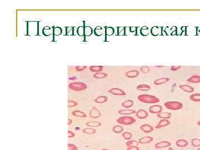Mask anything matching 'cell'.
<instances>
[{
    "label": "cell",
    "mask_w": 200,
    "mask_h": 150,
    "mask_svg": "<svg viewBox=\"0 0 200 150\" xmlns=\"http://www.w3.org/2000/svg\"><path fill=\"white\" fill-rule=\"evenodd\" d=\"M100 150H109L108 149H106V148H103V149H100Z\"/></svg>",
    "instance_id": "94428289"
},
{
    "label": "cell",
    "mask_w": 200,
    "mask_h": 150,
    "mask_svg": "<svg viewBox=\"0 0 200 150\" xmlns=\"http://www.w3.org/2000/svg\"><path fill=\"white\" fill-rule=\"evenodd\" d=\"M137 98L139 101L145 103H156L159 102V99L156 96L147 94L139 95Z\"/></svg>",
    "instance_id": "6da1fadb"
},
{
    "label": "cell",
    "mask_w": 200,
    "mask_h": 150,
    "mask_svg": "<svg viewBox=\"0 0 200 150\" xmlns=\"http://www.w3.org/2000/svg\"><path fill=\"white\" fill-rule=\"evenodd\" d=\"M169 81V78L168 77H162V78H159L158 79H156L155 80L154 82H153V83L155 85H161L162 84H164V83L167 82Z\"/></svg>",
    "instance_id": "5bb4252c"
},
{
    "label": "cell",
    "mask_w": 200,
    "mask_h": 150,
    "mask_svg": "<svg viewBox=\"0 0 200 150\" xmlns=\"http://www.w3.org/2000/svg\"><path fill=\"white\" fill-rule=\"evenodd\" d=\"M139 75V72L138 71V70L136 69H133L131 70V71H129L125 73V75L126 77H127L128 78H135L136 77H137Z\"/></svg>",
    "instance_id": "7c38bea8"
},
{
    "label": "cell",
    "mask_w": 200,
    "mask_h": 150,
    "mask_svg": "<svg viewBox=\"0 0 200 150\" xmlns=\"http://www.w3.org/2000/svg\"><path fill=\"white\" fill-rule=\"evenodd\" d=\"M149 112L153 114H158L162 112V107L161 105H153L149 107Z\"/></svg>",
    "instance_id": "52a82bcc"
},
{
    "label": "cell",
    "mask_w": 200,
    "mask_h": 150,
    "mask_svg": "<svg viewBox=\"0 0 200 150\" xmlns=\"http://www.w3.org/2000/svg\"><path fill=\"white\" fill-rule=\"evenodd\" d=\"M181 66H172L171 67H170V69H171L172 71H177L179 68H181Z\"/></svg>",
    "instance_id": "681fc988"
},
{
    "label": "cell",
    "mask_w": 200,
    "mask_h": 150,
    "mask_svg": "<svg viewBox=\"0 0 200 150\" xmlns=\"http://www.w3.org/2000/svg\"><path fill=\"white\" fill-rule=\"evenodd\" d=\"M108 101L107 97L105 96H99L95 99V102L97 103H103Z\"/></svg>",
    "instance_id": "44dd1931"
},
{
    "label": "cell",
    "mask_w": 200,
    "mask_h": 150,
    "mask_svg": "<svg viewBox=\"0 0 200 150\" xmlns=\"http://www.w3.org/2000/svg\"><path fill=\"white\" fill-rule=\"evenodd\" d=\"M153 138L152 137H150V136H145V137H142L138 139V142L139 143H141V144H146V143H149L150 142H151L153 141Z\"/></svg>",
    "instance_id": "4fadbf2b"
},
{
    "label": "cell",
    "mask_w": 200,
    "mask_h": 150,
    "mask_svg": "<svg viewBox=\"0 0 200 150\" xmlns=\"http://www.w3.org/2000/svg\"><path fill=\"white\" fill-rule=\"evenodd\" d=\"M105 34L106 36H111L114 34L115 29L112 27H105Z\"/></svg>",
    "instance_id": "8d00e7d4"
},
{
    "label": "cell",
    "mask_w": 200,
    "mask_h": 150,
    "mask_svg": "<svg viewBox=\"0 0 200 150\" xmlns=\"http://www.w3.org/2000/svg\"><path fill=\"white\" fill-rule=\"evenodd\" d=\"M116 121L120 125L128 126L131 125L133 124V123H135L136 121V120L134 117H133L132 116H125L120 117H119L117 119Z\"/></svg>",
    "instance_id": "3957f363"
},
{
    "label": "cell",
    "mask_w": 200,
    "mask_h": 150,
    "mask_svg": "<svg viewBox=\"0 0 200 150\" xmlns=\"http://www.w3.org/2000/svg\"><path fill=\"white\" fill-rule=\"evenodd\" d=\"M93 33L96 36H101L103 35V29L102 27L97 26L93 30Z\"/></svg>",
    "instance_id": "83f0119b"
},
{
    "label": "cell",
    "mask_w": 200,
    "mask_h": 150,
    "mask_svg": "<svg viewBox=\"0 0 200 150\" xmlns=\"http://www.w3.org/2000/svg\"><path fill=\"white\" fill-rule=\"evenodd\" d=\"M109 93L116 96H125L126 93L123 90L118 88H112L108 90V91Z\"/></svg>",
    "instance_id": "8992f818"
},
{
    "label": "cell",
    "mask_w": 200,
    "mask_h": 150,
    "mask_svg": "<svg viewBox=\"0 0 200 150\" xmlns=\"http://www.w3.org/2000/svg\"><path fill=\"white\" fill-rule=\"evenodd\" d=\"M170 35H177V27L176 26H173L170 29L169 31Z\"/></svg>",
    "instance_id": "7bdbcfd3"
},
{
    "label": "cell",
    "mask_w": 200,
    "mask_h": 150,
    "mask_svg": "<svg viewBox=\"0 0 200 150\" xmlns=\"http://www.w3.org/2000/svg\"><path fill=\"white\" fill-rule=\"evenodd\" d=\"M133 104H134V102H133L131 99H129V100H127V101H126L122 102L121 106L125 108H128L131 107L133 105Z\"/></svg>",
    "instance_id": "4316f807"
},
{
    "label": "cell",
    "mask_w": 200,
    "mask_h": 150,
    "mask_svg": "<svg viewBox=\"0 0 200 150\" xmlns=\"http://www.w3.org/2000/svg\"><path fill=\"white\" fill-rule=\"evenodd\" d=\"M53 28V35L55 36H59L62 34V29L59 27H52Z\"/></svg>",
    "instance_id": "f1b7e54d"
},
{
    "label": "cell",
    "mask_w": 200,
    "mask_h": 150,
    "mask_svg": "<svg viewBox=\"0 0 200 150\" xmlns=\"http://www.w3.org/2000/svg\"><path fill=\"white\" fill-rule=\"evenodd\" d=\"M127 150H139V148L138 146H129L127 147L126 149Z\"/></svg>",
    "instance_id": "816d5d0a"
},
{
    "label": "cell",
    "mask_w": 200,
    "mask_h": 150,
    "mask_svg": "<svg viewBox=\"0 0 200 150\" xmlns=\"http://www.w3.org/2000/svg\"><path fill=\"white\" fill-rule=\"evenodd\" d=\"M140 71L143 73H147L149 72L150 69L149 68V67L147 66H143L140 68Z\"/></svg>",
    "instance_id": "ee69618b"
},
{
    "label": "cell",
    "mask_w": 200,
    "mask_h": 150,
    "mask_svg": "<svg viewBox=\"0 0 200 150\" xmlns=\"http://www.w3.org/2000/svg\"><path fill=\"white\" fill-rule=\"evenodd\" d=\"M170 123L171 122H170V121L168 119H162L161 120H160V121L158 123V124L155 126V128L157 129H158L162 127H165L168 126L170 124Z\"/></svg>",
    "instance_id": "30bf717a"
},
{
    "label": "cell",
    "mask_w": 200,
    "mask_h": 150,
    "mask_svg": "<svg viewBox=\"0 0 200 150\" xmlns=\"http://www.w3.org/2000/svg\"><path fill=\"white\" fill-rule=\"evenodd\" d=\"M75 136V134L74 133L71 131H68V138L74 137Z\"/></svg>",
    "instance_id": "f5cc1de1"
},
{
    "label": "cell",
    "mask_w": 200,
    "mask_h": 150,
    "mask_svg": "<svg viewBox=\"0 0 200 150\" xmlns=\"http://www.w3.org/2000/svg\"><path fill=\"white\" fill-rule=\"evenodd\" d=\"M199 31H200V28H199Z\"/></svg>",
    "instance_id": "be15d7a7"
},
{
    "label": "cell",
    "mask_w": 200,
    "mask_h": 150,
    "mask_svg": "<svg viewBox=\"0 0 200 150\" xmlns=\"http://www.w3.org/2000/svg\"><path fill=\"white\" fill-rule=\"evenodd\" d=\"M86 126L89 127H99L100 126L102 125V123L99 122L98 121H88L87 122H86Z\"/></svg>",
    "instance_id": "ffe728a7"
},
{
    "label": "cell",
    "mask_w": 200,
    "mask_h": 150,
    "mask_svg": "<svg viewBox=\"0 0 200 150\" xmlns=\"http://www.w3.org/2000/svg\"><path fill=\"white\" fill-rule=\"evenodd\" d=\"M189 99L193 102H200V93H194L189 96Z\"/></svg>",
    "instance_id": "1f68e13d"
},
{
    "label": "cell",
    "mask_w": 200,
    "mask_h": 150,
    "mask_svg": "<svg viewBox=\"0 0 200 150\" xmlns=\"http://www.w3.org/2000/svg\"><path fill=\"white\" fill-rule=\"evenodd\" d=\"M107 76V74L106 73L103 72H96L94 75H93V77L97 79H102L104 78Z\"/></svg>",
    "instance_id": "e575fe53"
},
{
    "label": "cell",
    "mask_w": 200,
    "mask_h": 150,
    "mask_svg": "<svg viewBox=\"0 0 200 150\" xmlns=\"http://www.w3.org/2000/svg\"><path fill=\"white\" fill-rule=\"evenodd\" d=\"M68 87L73 91L76 92H79L86 90L87 88V86L86 83L81 82H75L70 83L68 85Z\"/></svg>",
    "instance_id": "7a4b0ae2"
},
{
    "label": "cell",
    "mask_w": 200,
    "mask_h": 150,
    "mask_svg": "<svg viewBox=\"0 0 200 150\" xmlns=\"http://www.w3.org/2000/svg\"><path fill=\"white\" fill-rule=\"evenodd\" d=\"M197 150H200V147H199V148H198V149H197Z\"/></svg>",
    "instance_id": "6125c7cd"
},
{
    "label": "cell",
    "mask_w": 200,
    "mask_h": 150,
    "mask_svg": "<svg viewBox=\"0 0 200 150\" xmlns=\"http://www.w3.org/2000/svg\"><path fill=\"white\" fill-rule=\"evenodd\" d=\"M74 27H66V35L67 36H73L74 35Z\"/></svg>",
    "instance_id": "d590c367"
},
{
    "label": "cell",
    "mask_w": 200,
    "mask_h": 150,
    "mask_svg": "<svg viewBox=\"0 0 200 150\" xmlns=\"http://www.w3.org/2000/svg\"><path fill=\"white\" fill-rule=\"evenodd\" d=\"M196 35H200V31H199V27H196Z\"/></svg>",
    "instance_id": "11a10c76"
},
{
    "label": "cell",
    "mask_w": 200,
    "mask_h": 150,
    "mask_svg": "<svg viewBox=\"0 0 200 150\" xmlns=\"http://www.w3.org/2000/svg\"><path fill=\"white\" fill-rule=\"evenodd\" d=\"M187 81L190 83H200V76L193 75L187 79Z\"/></svg>",
    "instance_id": "ac0fdd59"
},
{
    "label": "cell",
    "mask_w": 200,
    "mask_h": 150,
    "mask_svg": "<svg viewBox=\"0 0 200 150\" xmlns=\"http://www.w3.org/2000/svg\"><path fill=\"white\" fill-rule=\"evenodd\" d=\"M137 27H130L129 28V31L131 32H134L136 31L135 35H137Z\"/></svg>",
    "instance_id": "f907efd6"
},
{
    "label": "cell",
    "mask_w": 200,
    "mask_h": 150,
    "mask_svg": "<svg viewBox=\"0 0 200 150\" xmlns=\"http://www.w3.org/2000/svg\"><path fill=\"white\" fill-rule=\"evenodd\" d=\"M53 31L51 29V27L48 26L44 27L42 29V33L43 35L45 36H49V35H51Z\"/></svg>",
    "instance_id": "603a6c76"
},
{
    "label": "cell",
    "mask_w": 200,
    "mask_h": 150,
    "mask_svg": "<svg viewBox=\"0 0 200 150\" xmlns=\"http://www.w3.org/2000/svg\"><path fill=\"white\" fill-rule=\"evenodd\" d=\"M171 113L169 112H161L158 113L157 115V116L158 117V118H163V119H169L171 117Z\"/></svg>",
    "instance_id": "7402d4cb"
},
{
    "label": "cell",
    "mask_w": 200,
    "mask_h": 150,
    "mask_svg": "<svg viewBox=\"0 0 200 150\" xmlns=\"http://www.w3.org/2000/svg\"><path fill=\"white\" fill-rule=\"evenodd\" d=\"M136 111L134 109H120L118 110V113L122 115H129L136 113Z\"/></svg>",
    "instance_id": "2e32d148"
},
{
    "label": "cell",
    "mask_w": 200,
    "mask_h": 150,
    "mask_svg": "<svg viewBox=\"0 0 200 150\" xmlns=\"http://www.w3.org/2000/svg\"><path fill=\"white\" fill-rule=\"evenodd\" d=\"M122 137L126 140H129L131 139L132 137V134L131 133L128 132H123L122 134Z\"/></svg>",
    "instance_id": "60d3db41"
},
{
    "label": "cell",
    "mask_w": 200,
    "mask_h": 150,
    "mask_svg": "<svg viewBox=\"0 0 200 150\" xmlns=\"http://www.w3.org/2000/svg\"><path fill=\"white\" fill-rule=\"evenodd\" d=\"M191 145L193 147H199L200 146V139L193 138L191 139Z\"/></svg>",
    "instance_id": "b9f144b4"
},
{
    "label": "cell",
    "mask_w": 200,
    "mask_h": 150,
    "mask_svg": "<svg viewBox=\"0 0 200 150\" xmlns=\"http://www.w3.org/2000/svg\"><path fill=\"white\" fill-rule=\"evenodd\" d=\"M136 88L137 90H139V91H149V90L151 89V87H150L148 85L142 84V85H138L136 87Z\"/></svg>",
    "instance_id": "d4e9b609"
},
{
    "label": "cell",
    "mask_w": 200,
    "mask_h": 150,
    "mask_svg": "<svg viewBox=\"0 0 200 150\" xmlns=\"http://www.w3.org/2000/svg\"><path fill=\"white\" fill-rule=\"evenodd\" d=\"M171 146V143L167 141H163L157 142L156 143L155 145V147L157 149L158 148H166L168 147Z\"/></svg>",
    "instance_id": "9c48e42d"
},
{
    "label": "cell",
    "mask_w": 200,
    "mask_h": 150,
    "mask_svg": "<svg viewBox=\"0 0 200 150\" xmlns=\"http://www.w3.org/2000/svg\"><path fill=\"white\" fill-rule=\"evenodd\" d=\"M117 35H126V27H118Z\"/></svg>",
    "instance_id": "ab89813d"
},
{
    "label": "cell",
    "mask_w": 200,
    "mask_h": 150,
    "mask_svg": "<svg viewBox=\"0 0 200 150\" xmlns=\"http://www.w3.org/2000/svg\"><path fill=\"white\" fill-rule=\"evenodd\" d=\"M82 132L88 135H93L96 133V129L93 128H85L82 129Z\"/></svg>",
    "instance_id": "d6a6232c"
},
{
    "label": "cell",
    "mask_w": 200,
    "mask_h": 150,
    "mask_svg": "<svg viewBox=\"0 0 200 150\" xmlns=\"http://www.w3.org/2000/svg\"><path fill=\"white\" fill-rule=\"evenodd\" d=\"M136 116L139 119H145L148 116V113L146 110L140 109L136 112Z\"/></svg>",
    "instance_id": "ba28073f"
},
{
    "label": "cell",
    "mask_w": 200,
    "mask_h": 150,
    "mask_svg": "<svg viewBox=\"0 0 200 150\" xmlns=\"http://www.w3.org/2000/svg\"><path fill=\"white\" fill-rule=\"evenodd\" d=\"M78 105V103L72 100H68V107H73Z\"/></svg>",
    "instance_id": "f6af8a7d"
},
{
    "label": "cell",
    "mask_w": 200,
    "mask_h": 150,
    "mask_svg": "<svg viewBox=\"0 0 200 150\" xmlns=\"http://www.w3.org/2000/svg\"><path fill=\"white\" fill-rule=\"evenodd\" d=\"M187 26L181 27V29L182 32L181 33V35H187Z\"/></svg>",
    "instance_id": "c3c4849f"
},
{
    "label": "cell",
    "mask_w": 200,
    "mask_h": 150,
    "mask_svg": "<svg viewBox=\"0 0 200 150\" xmlns=\"http://www.w3.org/2000/svg\"><path fill=\"white\" fill-rule=\"evenodd\" d=\"M89 116L92 118H98L101 116V112L96 107H93L89 112Z\"/></svg>",
    "instance_id": "5b68a950"
},
{
    "label": "cell",
    "mask_w": 200,
    "mask_h": 150,
    "mask_svg": "<svg viewBox=\"0 0 200 150\" xmlns=\"http://www.w3.org/2000/svg\"><path fill=\"white\" fill-rule=\"evenodd\" d=\"M163 28H164V27H161V35H161V36L167 35V33L165 31V30L163 29Z\"/></svg>",
    "instance_id": "db71d44e"
},
{
    "label": "cell",
    "mask_w": 200,
    "mask_h": 150,
    "mask_svg": "<svg viewBox=\"0 0 200 150\" xmlns=\"http://www.w3.org/2000/svg\"><path fill=\"white\" fill-rule=\"evenodd\" d=\"M168 150H175L174 149H173V148H172V147H169L168 148Z\"/></svg>",
    "instance_id": "91938a15"
},
{
    "label": "cell",
    "mask_w": 200,
    "mask_h": 150,
    "mask_svg": "<svg viewBox=\"0 0 200 150\" xmlns=\"http://www.w3.org/2000/svg\"><path fill=\"white\" fill-rule=\"evenodd\" d=\"M165 107L170 110H179L183 108V105L182 103L178 101H168L165 103Z\"/></svg>",
    "instance_id": "277c9868"
},
{
    "label": "cell",
    "mask_w": 200,
    "mask_h": 150,
    "mask_svg": "<svg viewBox=\"0 0 200 150\" xmlns=\"http://www.w3.org/2000/svg\"><path fill=\"white\" fill-rule=\"evenodd\" d=\"M151 33L153 36H157L161 35V27L158 26H153L151 29Z\"/></svg>",
    "instance_id": "e0dca14e"
},
{
    "label": "cell",
    "mask_w": 200,
    "mask_h": 150,
    "mask_svg": "<svg viewBox=\"0 0 200 150\" xmlns=\"http://www.w3.org/2000/svg\"><path fill=\"white\" fill-rule=\"evenodd\" d=\"M140 129L145 133H150L153 131V127L148 124H143L140 126Z\"/></svg>",
    "instance_id": "8fae6325"
},
{
    "label": "cell",
    "mask_w": 200,
    "mask_h": 150,
    "mask_svg": "<svg viewBox=\"0 0 200 150\" xmlns=\"http://www.w3.org/2000/svg\"><path fill=\"white\" fill-rule=\"evenodd\" d=\"M72 114L73 116L75 117H86L87 115L85 112L79 111V110H75L72 111Z\"/></svg>",
    "instance_id": "484cf974"
},
{
    "label": "cell",
    "mask_w": 200,
    "mask_h": 150,
    "mask_svg": "<svg viewBox=\"0 0 200 150\" xmlns=\"http://www.w3.org/2000/svg\"><path fill=\"white\" fill-rule=\"evenodd\" d=\"M179 87L180 89H182L183 91H185L186 92L190 93V92H193L195 91L194 88L189 85H179Z\"/></svg>",
    "instance_id": "9a60e30c"
},
{
    "label": "cell",
    "mask_w": 200,
    "mask_h": 150,
    "mask_svg": "<svg viewBox=\"0 0 200 150\" xmlns=\"http://www.w3.org/2000/svg\"><path fill=\"white\" fill-rule=\"evenodd\" d=\"M103 69L102 66H91L89 67V70L93 72H101Z\"/></svg>",
    "instance_id": "cb8c5ba5"
},
{
    "label": "cell",
    "mask_w": 200,
    "mask_h": 150,
    "mask_svg": "<svg viewBox=\"0 0 200 150\" xmlns=\"http://www.w3.org/2000/svg\"><path fill=\"white\" fill-rule=\"evenodd\" d=\"M140 33L143 36H147L149 35V29L148 27L146 26H143L140 29Z\"/></svg>",
    "instance_id": "836d02e7"
},
{
    "label": "cell",
    "mask_w": 200,
    "mask_h": 150,
    "mask_svg": "<svg viewBox=\"0 0 200 150\" xmlns=\"http://www.w3.org/2000/svg\"><path fill=\"white\" fill-rule=\"evenodd\" d=\"M139 144L138 141H137L136 140H129L128 141H127L126 142V146L127 147L129 146H138Z\"/></svg>",
    "instance_id": "74e56055"
},
{
    "label": "cell",
    "mask_w": 200,
    "mask_h": 150,
    "mask_svg": "<svg viewBox=\"0 0 200 150\" xmlns=\"http://www.w3.org/2000/svg\"><path fill=\"white\" fill-rule=\"evenodd\" d=\"M77 33L79 36H85V26H79L77 29Z\"/></svg>",
    "instance_id": "f35d334b"
},
{
    "label": "cell",
    "mask_w": 200,
    "mask_h": 150,
    "mask_svg": "<svg viewBox=\"0 0 200 150\" xmlns=\"http://www.w3.org/2000/svg\"><path fill=\"white\" fill-rule=\"evenodd\" d=\"M156 67H164L163 66H155Z\"/></svg>",
    "instance_id": "6f0895ef"
},
{
    "label": "cell",
    "mask_w": 200,
    "mask_h": 150,
    "mask_svg": "<svg viewBox=\"0 0 200 150\" xmlns=\"http://www.w3.org/2000/svg\"><path fill=\"white\" fill-rule=\"evenodd\" d=\"M72 120L71 119H68V125L72 124Z\"/></svg>",
    "instance_id": "9f6ffc18"
},
{
    "label": "cell",
    "mask_w": 200,
    "mask_h": 150,
    "mask_svg": "<svg viewBox=\"0 0 200 150\" xmlns=\"http://www.w3.org/2000/svg\"><path fill=\"white\" fill-rule=\"evenodd\" d=\"M176 145L179 147H185L188 145V142L186 139H180L176 141Z\"/></svg>",
    "instance_id": "d6986e66"
},
{
    "label": "cell",
    "mask_w": 200,
    "mask_h": 150,
    "mask_svg": "<svg viewBox=\"0 0 200 150\" xmlns=\"http://www.w3.org/2000/svg\"><path fill=\"white\" fill-rule=\"evenodd\" d=\"M68 150H78V147L74 144H72V143H68Z\"/></svg>",
    "instance_id": "bcb514c9"
},
{
    "label": "cell",
    "mask_w": 200,
    "mask_h": 150,
    "mask_svg": "<svg viewBox=\"0 0 200 150\" xmlns=\"http://www.w3.org/2000/svg\"><path fill=\"white\" fill-rule=\"evenodd\" d=\"M87 67L86 66H77L76 67V69L77 71L78 72H80V71H83V70H85V69L87 68Z\"/></svg>",
    "instance_id": "7dc6e473"
},
{
    "label": "cell",
    "mask_w": 200,
    "mask_h": 150,
    "mask_svg": "<svg viewBox=\"0 0 200 150\" xmlns=\"http://www.w3.org/2000/svg\"><path fill=\"white\" fill-rule=\"evenodd\" d=\"M197 124L198 126H200V120L197 122Z\"/></svg>",
    "instance_id": "680465c9"
},
{
    "label": "cell",
    "mask_w": 200,
    "mask_h": 150,
    "mask_svg": "<svg viewBox=\"0 0 200 150\" xmlns=\"http://www.w3.org/2000/svg\"><path fill=\"white\" fill-rule=\"evenodd\" d=\"M93 32V30L91 27L89 26H86L85 27V36H90Z\"/></svg>",
    "instance_id": "f546056e"
},
{
    "label": "cell",
    "mask_w": 200,
    "mask_h": 150,
    "mask_svg": "<svg viewBox=\"0 0 200 150\" xmlns=\"http://www.w3.org/2000/svg\"><path fill=\"white\" fill-rule=\"evenodd\" d=\"M124 128H123L122 126L120 125H116L113 127L112 131L116 133H120L123 131Z\"/></svg>",
    "instance_id": "4dcf8cb0"
}]
</instances>
